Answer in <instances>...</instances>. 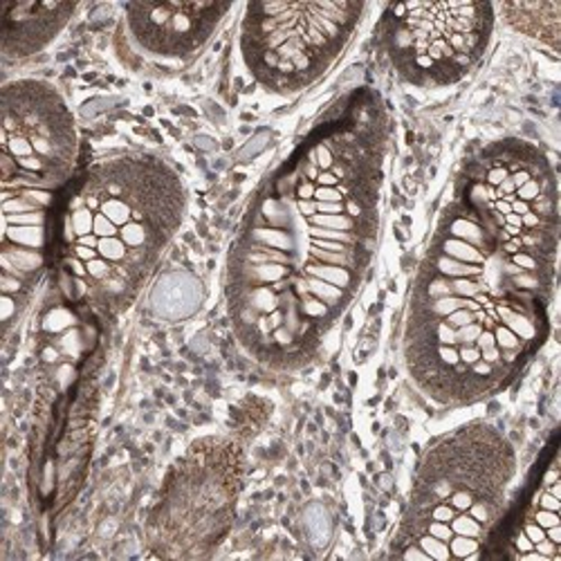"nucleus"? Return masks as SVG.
<instances>
[{"label":"nucleus","mask_w":561,"mask_h":561,"mask_svg":"<svg viewBox=\"0 0 561 561\" xmlns=\"http://www.w3.org/2000/svg\"><path fill=\"white\" fill-rule=\"evenodd\" d=\"M559 227L557 175L539 147L501 139L462 167L415 270L402 333L407 373L427 400L485 402L539 353Z\"/></svg>","instance_id":"obj_1"},{"label":"nucleus","mask_w":561,"mask_h":561,"mask_svg":"<svg viewBox=\"0 0 561 561\" xmlns=\"http://www.w3.org/2000/svg\"><path fill=\"white\" fill-rule=\"evenodd\" d=\"M389 122L362 92L270 173L231 243L225 299L243 351L310 364L362 290L380 243Z\"/></svg>","instance_id":"obj_2"},{"label":"nucleus","mask_w":561,"mask_h":561,"mask_svg":"<svg viewBox=\"0 0 561 561\" xmlns=\"http://www.w3.org/2000/svg\"><path fill=\"white\" fill-rule=\"evenodd\" d=\"M186 214V186L158 156L122 153L92 164L57 225L66 297L92 312L128 310L156 272Z\"/></svg>","instance_id":"obj_3"},{"label":"nucleus","mask_w":561,"mask_h":561,"mask_svg":"<svg viewBox=\"0 0 561 561\" xmlns=\"http://www.w3.org/2000/svg\"><path fill=\"white\" fill-rule=\"evenodd\" d=\"M514 477L517 454L494 425L477 420L440 436L415 467L389 557H483L503 522Z\"/></svg>","instance_id":"obj_4"},{"label":"nucleus","mask_w":561,"mask_h":561,"mask_svg":"<svg viewBox=\"0 0 561 561\" xmlns=\"http://www.w3.org/2000/svg\"><path fill=\"white\" fill-rule=\"evenodd\" d=\"M245 483L243 447L225 436L190 445L167 472L147 517V546L162 559H205L227 539Z\"/></svg>","instance_id":"obj_5"},{"label":"nucleus","mask_w":561,"mask_h":561,"mask_svg":"<svg viewBox=\"0 0 561 561\" xmlns=\"http://www.w3.org/2000/svg\"><path fill=\"white\" fill-rule=\"evenodd\" d=\"M364 12L351 0L252 3L241 23L243 64L265 90L295 95L337 64Z\"/></svg>","instance_id":"obj_6"},{"label":"nucleus","mask_w":561,"mask_h":561,"mask_svg":"<svg viewBox=\"0 0 561 561\" xmlns=\"http://www.w3.org/2000/svg\"><path fill=\"white\" fill-rule=\"evenodd\" d=\"M0 151L3 201L53 207L72 180L79 158L75 117L53 83L36 79L5 83Z\"/></svg>","instance_id":"obj_7"},{"label":"nucleus","mask_w":561,"mask_h":561,"mask_svg":"<svg viewBox=\"0 0 561 561\" xmlns=\"http://www.w3.org/2000/svg\"><path fill=\"white\" fill-rule=\"evenodd\" d=\"M492 32L490 3H396L382 14L380 45L402 81L447 88L481 64Z\"/></svg>","instance_id":"obj_8"},{"label":"nucleus","mask_w":561,"mask_h":561,"mask_svg":"<svg viewBox=\"0 0 561 561\" xmlns=\"http://www.w3.org/2000/svg\"><path fill=\"white\" fill-rule=\"evenodd\" d=\"M229 12V3H184V0L124 5L133 43L145 55L160 61H184L198 55Z\"/></svg>","instance_id":"obj_9"},{"label":"nucleus","mask_w":561,"mask_h":561,"mask_svg":"<svg viewBox=\"0 0 561 561\" xmlns=\"http://www.w3.org/2000/svg\"><path fill=\"white\" fill-rule=\"evenodd\" d=\"M503 554L514 559H561V479L557 451L526 494L512 519Z\"/></svg>","instance_id":"obj_10"},{"label":"nucleus","mask_w":561,"mask_h":561,"mask_svg":"<svg viewBox=\"0 0 561 561\" xmlns=\"http://www.w3.org/2000/svg\"><path fill=\"white\" fill-rule=\"evenodd\" d=\"M75 3H36V0H0V43L12 61L38 55L66 30Z\"/></svg>","instance_id":"obj_11"},{"label":"nucleus","mask_w":561,"mask_h":561,"mask_svg":"<svg viewBox=\"0 0 561 561\" xmlns=\"http://www.w3.org/2000/svg\"><path fill=\"white\" fill-rule=\"evenodd\" d=\"M203 295V284L196 276L190 272H171L156 284L151 293V308L162 319H186L201 308Z\"/></svg>","instance_id":"obj_12"},{"label":"nucleus","mask_w":561,"mask_h":561,"mask_svg":"<svg viewBox=\"0 0 561 561\" xmlns=\"http://www.w3.org/2000/svg\"><path fill=\"white\" fill-rule=\"evenodd\" d=\"M501 12L519 34L546 45L552 53L559 50V3H503Z\"/></svg>","instance_id":"obj_13"}]
</instances>
